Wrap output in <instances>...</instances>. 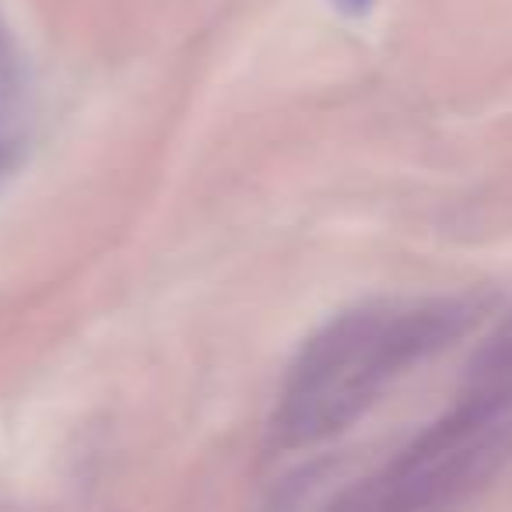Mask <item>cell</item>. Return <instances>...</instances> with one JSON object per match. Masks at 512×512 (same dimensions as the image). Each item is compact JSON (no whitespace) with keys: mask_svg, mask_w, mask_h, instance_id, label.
Instances as JSON below:
<instances>
[{"mask_svg":"<svg viewBox=\"0 0 512 512\" xmlns=\"http://www.w3.org/2000/svg\"><path fill=\"white\" fill-rule=\"evenodd\" d=\"M351 8H365V4H369V0H348Z\"/></svg>","mask_w":512,"mask_h":512,"instance_id":"3957f363","label":"cell"},{"mask_svg":"<svg viewBox=\"0 0 512 512\" xmlns=\"http://www.w3.org/2000/svg\"><path fill=\"white\" fill-rule=\"evenodd\" d=\"M474 320L463 299L379 302L334 316L299 348L271 439L281 449H309L348 432L411 369L439 355Z\"/></svg>","mask_w":512,"mask_h":512,"instance_id":"6da1fadb","label":"cell"},{"mask_svg":"<svg viewBox=\"0 0 512 512\" xmlns=\"http://www.w3.org/2000/svg\"><path fill=\"white\" fill-rule=\"evenodd\" d=\"M512 460V316L481 344L453 404L327 512H449Z\"/></svg>","mask_w":512,"mask_h":512,"instance_id":"7a4b0ae2","label":"cell"}]
</instances>
